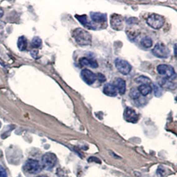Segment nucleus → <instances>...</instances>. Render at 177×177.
<instances>
[{"label":"nucleus","instance_id":"f257e3e1","mask_svg":"<svg viewBox=\"0 0 177 177\" xmlns=\"http://www.w3.org/2000/svg\"><path fill=\"white\" fill-rule=\"evenodd\" d=\"M73 37L75 41L82 46H87L92 43V35L88 31L82 28H77L73 31Z\"/></svg>","mask_w":177,"mask_h":177},{"label":"nucleus","instance_id":"f03ea898","mask_svg":"<svg viewBox=\"0 0 177 177\" xmlns=\"http://www.w3.org/2000/svg\"><path fill=\"white\" fill-rule=\"evenodd\" d=\"M23 171L29 175H35L41 171V165L34 159H29L23 166Z\"/></svg>","mask_w":177,"mask_h":177},{"label":"nucleus","instance_id":"7ed1b4c3","mask_svg":"<svg viewBox=\"0 0 177 177\" xmlns=\"http://www.w3.org/2000/svg\"><path fill=\"white\" fill-rule=\"evenodd\" d=\"M146 22H147L148 26H150L151 28L155 29V30H158L163 26L165 23V19L162 16L154 13V14H151L148 17Z\"/></svg>","mask_w":177,"mask_h":177},{"label":"nucleus","instance_id":"20e7f679","mask_svg":"<svg viewBox=\"0 0 177 177\" xmlns=\"http://www.w3.org/2000/svg\"><path fill=\"white\" fill-rule=\"evenodd\" d=\"M157 71H158V74L162 75L165 79H169V80H171V79L175 77L174 68L171 65H159L157 67Z\"/></svg>","mask_w":177,"mask_h":177},{"label":"nucleus","instance_id":"39448f33","mask_svg":"<svg viewBox=\"0 0 177 177\" xmlns=\"http://www.w3.org/2000/svg\"><path fill=\"white\" fill-rule=\"evenodd\" d=\"M56 161H57V158L55 154L52 153H47L42 158V164L45 169L51 170L55 166Z\"/></svg>","mask_w":177,"mask_h":177},{"label":"nucleus","instance_id":"423d86ee","mask_svg":"<svg viewBox=\"0 0 177 177\" xmlns=\"http://www.w3.org/2000/svg\"><path fill=\"white\" fill-rule=\"evenodd\" d=\"M153 54L158 58H167L170 55L168 47L162 43H158L153 49Z\"/></svg>","mask_w":177,"mask_h":177},{"label":"nucleus","instance_id":"0eeeda50","mask_svg":"<svg viewBox=\"0 0 177 177\" xmlns=\"http://www.w3.org/2000/svg\"><path fill=\"white\" fill-rule=\"evenodd\" d=\"M115 66L118 72L124 75L128 74L132 70V65L127 60H122L119 58H117L115 60Z\"/></svg>","mask_w":177,"mask_h":177},{"label":"nucleus","instance_id":"6e6552de","mask_svg":"<svg viewBox=\"0 0 177 177\" xmlns=\"http://www.w3.org/2000/svg\"><path fill=\"white\" fill-rule=\"evenodd\" d=\"M110 26L114 30H122L123 29V17L118 14H113L110 17Z\"/></svg>","mask_w":177,"mask_h":177},{"label":"nucleus","instance_id":"1a4fd4ad","mask_svg":"<svg viewBox=\"0 0 177 177\" xmlns=\"http://www.w3.org/2000/svg\"><path fill=\"white\" fill-rule=\"evenodd\" d=\"M81 77L83 81L85 82L87 84H88V85L93 84L96 80V75L94 73L92 72L89 69H87L82 70Z\"/></svg>","mask_w":177,"mask_h":177},{"label":"nucleus","instance_id":"9d476101","mask_svg":"<svg viewBox=\"0 0 177 177\" xmlns=\"http://www.w3.org/2000/svg\"><path fill=\"white\" fill-rule=\"evenodd\" d=\"M124 118L127 122L135 123L138 121L139 115L134 109L130 108V107H127L124 111Z\"/></svg>","mask_w":177,"mask_h":177},{"label":"nucleus","instance_id":"9b49d317","mask_svg":"<svg viewBox=\"0 0 177 177\" xmlns=\"http://www.w3.org/2000/svg\"><path fill=\"white\" fill-rule=\"evenodd\" d=\"M90 17H91V19H92V21L94 23H105L107 20L106 15L104 14V13L92 12L90 13Z\"/></svg>","mask_w":177,"mask_h":177},{"label":"nucleus","instance_id":"f8f14e48","mask_svg":"<svg viewBox=\"0 0 177 177\" xmlns=\"http://www.w3.org/2000/svg\"><path fill=\"white\" fill-rule=\"evenodd\" d=\"M113 86L117 89V92H118L120 95H123L126 92V83L122 79L117 78L114 80Z\"/></svg>","mask_w":177,"mask_h":177},{"label":"nucleus","instance_id":"ddd939ff","mask_svg":"<svg viewBox=\"0 0 177 177\" xmlns=\"http://www.w3.org/2000/svg\"><path fill=\"white\" fill-rule=\"evenodd\" d=\"M103 92H104V93L106 96H116L117 92V89H116L115 87L112 83H107V84H105V87H104V89H103Z\"/></svg>","mask_w":177,"mask_h":177},{"label":"nucleus","instance_id":"4468645a","mask_svg":"<svg viewBox=\"0 0 177 177\" xmlns=\"http://www.w3.org/2000/svg\"><path fill=\"white\" fill-rule=\"evenodd\" d=\"M80 64L82 65H86V66H89L91 68H97L98 67V63L97 61L91 58H87V57H83L79 60Z\"/></svg>","mask_w":177,"mask_h":177},{"label":"nucleus","instance_id":"2eb2a0df","mask_svg":"<svg viewBox=\"0 0 177 177\" xmlns=\"http://www.w3.org/2000/svg\"><path fill=\"white\" fill-rule=\"evenodd\" d=\"M75 17H76L78 21H79V22H80L83 26H85L86 28H88V29H95V28L92 26L93 24L91 23V22H89L88 21V17H87L86 15H76Z\"/></svg>","mask_w":177,"mask_h":177},{"label":"nucleus","instance_id":"dca6fc26","mask_svg":"<svg viewBox=\"0 0 177 177\" xmlns=\"http://www.w3.org/2000/svg\"><path fill=\"white\" fill-rule=\"evenodd\" d=\"M138 91L140 92V94H141L142 96H148L150 94V92H152V88L150 85H146V84H143V85H141L138 88Z\"/></svg>","mask_w":177,"mask_h":177},{"label":"nucleus","instance_id":"f3484780","mask_svg":"<svg viewBox=\"0 0 177 177\" xmlns=\"http://www.w3.org/2000/svg\"><path fill=\"white\" fill-rule=\"evenodd\" d=\"M17 47L21 51H25L27 48V39L26 37L21 36L17 41Z\"/></svg>","mask_w":177,"mask_h":177},{"label":"nucleus","instance_id":"a211bd4d","mask_svg":"<svg viewBox=\"0 0 177 177\" xmlns=\"http://www.w3.org/2000/svg\"><path fill=\"white\" fill-rule=\"evenodd\" d=\"M142 47H144L145 48H150L153 46V41L150 39V37H144L143 39H141V42Z\"/></svg>","mask_w":177,"mask_h":177},{"label":"nucleus","instance_id":"6ab92c4d","mask_svg":"<svg viewBox=\"0 0 177 177\" xmlns=\"http://www.w3.org/2000/svg\"><path fill=\"white\" fill-rule=\"evenodd\" d=\"M136 82L138 83H142L141 85L143 84H146V85H150V83H152L151 80H150L149 78L145 77V76H139L138 78L136 79Z\"/></svg>","mask_w":177,"mask_h":177},{"label":"nucleus","instance_id":"aec40b11","mask_svg":"<svg viewBox=\"0 0 177 177\" xmlns=\"http://www.w3.org/2000/svg\"><path fill=\"white\" fill-rule=\"evenodd\" d=\"M42 45V39L39 37H34L31 41V46L34 48H39Z\"/></svg>","mask_w":177,"mask_h":177},{"label":"nucleus","instance_id":"412c9836","mask_svg":"<svg viewBox=\"0 0 177 177\" xmlns=\"http://www.w3.org/2000/svg\"><path fill=\"white\" fill-rule=\"evenodd\" d=\"M130 97L133 100H137L138 98H140V96H141V94H140V92H139L138 89L136 88H133L131 89L130 91Z\"/></svg>","mask_w":177,"mask_h":177},{"label":"nucleus","instance_id":"4be33fe9","mask_svg":"<svg viewBox=\"0 0 177 177\" xmlns=\"http://www.w3.org/2000/svg\"><path fill=\"white\" fill-rule=\"evenodd\" d=\"M160 85L162 86V87H163V88H173V83L172 82H171L169 79H162L160 81Z\"/></svg>","mask_w":177,"mask_h":177},{"label":"nucleus","instance_id":"5701e85b","mask_svg":"<svg viewBox=\"0 0 177 177\" xmlns=\"http://www.w3.org/2000/svg\"><path fill=\"white\" fill-rule=\"evenodd\" d=\"M96 79H98V80L100 82V83H104V82H105V80H106L105 76H104L102 74H100V73H99L98 74H97Z\"/></svg>","mask_w":177,"mask_h":177},{"label":"nucleus","instance_id":"b1692460","mask_svg":"<svg viewBox=\"0 0 177 177\" xmlns=\"http://www.w3.org/2000/svg\"><path fill=\"white\" fill-rule=\"evenodd\" d=\"M0 177H7L5 169L1 166H0Z\"/></svg>","mask_w":177,"mask_h":177},{"label":"nucleus","instance_id":"393cba45","mask_svg":"<svg viewBox=\"0 0 177 177\" xmlns=\"http://www.w3.org/2000/svg\"><path fill=\"white\" fill-rule=\"evenodd\" d=\"M92 160H94V161H96V162H97L98 163H100V159H98V158H94V157H92V158H90L89 159H88V161H92Z\"/></svg>","mask_w":177,"mask_h":177},{"label":"nucleus","instance_id":"a878e982","mask_svg":"<svg viewBox=\"0 0 177 177\" xmlns=\"http://www.w3.org/2000/svg\"><path fill=\"white\" fill-rule=\"evenodd\" d=\"M174 51H175V55H176V44L174 45Z\"/></svg>","mask_w":177,"mask_h":177},{"label":"nucleus","instance_id":"bb28decb","mask_svg":"<svg viewBox=\"0 0 177 177\" xmlns=\"http://www.w3.org/2000/svg\"><path fill=\"white\" fill-rule=\"evenodd\" d=\"M38 177H47V175H39V176H38Z\"/></svg>","mask_w":177,"mask_h":177}]
</instances>
